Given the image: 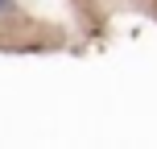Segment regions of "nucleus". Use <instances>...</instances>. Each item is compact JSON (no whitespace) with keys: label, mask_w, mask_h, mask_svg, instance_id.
<instances>
[{"label":"nucleus","mask_w":157,"mask_h":149,"mask_svg":"<svg viewBox=\"0 0 157 149\" xmlns=\"http://www.w3.org/2000/svg\"><path fill=\"white\" fill-rule=\"evenodd\" d=\"M8 4H13V0H0V13H4V8H8Z\"/></svg>","instance_id":"1"}]
</instances>
